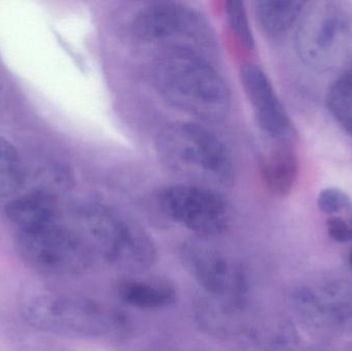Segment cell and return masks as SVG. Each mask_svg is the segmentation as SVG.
Returning a JSON list of instances; mask_svg holds the SVG:
<instances>
[{"mask_svg": "<svg viewBox=\"0 0 352 351\" xmlns=\"http://www.w3.org/2000/svg\"><path fill=\"white\" fill-rule=\"evenodd\" d=\"M305 3L302 1H258L254 8L256 21L268 36L285 34L295 24Z\"/></svg>", "mask_w": 352, "mask_h": 351, "instance_id": "5bb4252c", "label": "cell"}, {"mask_svg": "<svg viewBox=\"0 0 352 351\" xmlns=\"http://www.w3.org/2000/svg\"><path fill=\"white\" fill-rule=\"evenodd\" d=\"M318 205L320 212L332 216L351 210L352 200L342 190L329 188L318 196Z\"/></svg>", "mask_w": 352, "mask_h": 351, "instance_id": "ac0fdd59", "label": "cell"}, {"mask_svg": "<svg viewBox=\"0 0 352 351\" xmlns=\"http://www.w3.org/2000/svg\"><path fill=\"white\" fill-rule=\"evenodd\" d=\"M327 104L337 123L352 137V69L332 84Z\"/></svg>", "mask_w": 352, "mask_h": 351, "instance_id": "9a60e30c", "label": "cell"}, {"mask_svg": "<svg viewBox=\"0 0 352 351\" xmlns=\"http://www.w3.org/2000/svg\"><path fill=\"white\" fill-rule=\"evenodd\" d=\"M155 150L163 166L186 183L214 189L233 183L235 166L231 152L200 124H167L157 135Z\"/></svg>", "mask_w": 352, "mask_h": 351, "instance_id": "7a4b0ae2", "label": "cell"}, {"mask_svg": "<svg viewBox=\"0 0 352 351\" xmlns=\"http://www.w3.org/2000/svg\"><path fill=\"white\" fill-rule=\"evenodd\" d=\"M85 228L105 259L131 273L150 269L157 260L152 237L133 218L113 206L90 203L80 210Z\"/></svg>", "mask_w": 352, "mask_h": 351, "instance_id": "277c9868", "label": "cell"}, {"mask_svg": "<svg viewBox=\"0 0 352 351\" xmlns=\"http://www.w3.org/2000/svg\"><path fill=\"white\" fill-rule=\"evenodd\" d=\"M132 31L138 41L160 51L184 49L206 56L217 43L208 20L196 8L180 2L146 6L134 18Z\"/></svg>", "mask_w": 352, "mask_h": 351, "instance_id": "5b68a950", "label": "cell"}, {"mask_svg": "<svg viewBox=\"0 0 352 351\" xmlns=\"http://www.w3.org/2000/svg\"><path fill=\"white\" fill-rule=\"evenodd\" d=\"M180 258L201 288V295L228 308L242 313L248 282L241 265L202 240L184 243Z\"/></svg>", "mask_w": 352, "mask_h": 351, "instance_id": "8992f818", "label": "cell"}, {"mask_svg": "<svg viewBox=\"0 0 352 351\" xmlns=\"http://www.w3.org/2000/svg\"><path fill=\"white\" fill-rule=\"evenodd\" d=\"M349 263H351V266L352 268V249L351 251V253H349Z\"/></svg>", "mask_w": 352, "mask_h": 351, "instance_id": "ffe728a7", "label": "cell"}, {"mask_svg": "<svg viewBox=\"0 0 352 351\" xmlns=\"http://www.w3.org/2000/svg\"><path fill=\"white\" fill-rule=\"evenodd\" d=\"M157 92L173 106L207 122L225 119L231 92L206 56L184 49L159 51L151 68Z\"/></svg>", "mask_w": 352, "mask_h": 351, "instance_id": "6da1fadb", "label": "cell"}, {"mask_svg": "<svg viewBox=\"0 0 352 351\" xmlns=\"http://www.w3.org/2000/svg\"><path fill=\"white\" fill-rule=\"evenodd\" d=\"M23 183V167L14 146L0 136V196L14 194Z\"/></svg>", "mask_w": 352, "mask_h": 351, "instance_id": "2e32d148", "label": "cell"}, {"mask_svg": "<svg viewBox=\"0 0 352 351\" xmlns=\"http://www.w3.org/2000/svg\"><path fill=\"white\" fill-rule=\"evenodd\" d=\"M23 313L30 325L43 331L78 337H104L125 332L121 313L95 301L35 292L23 301Z\"/></svg>", "mask_w": 352, "mask_h": 351, "instance_id": "3957f363", "label": "cell"}, {"mask_svg": "<svg viewBox=\"0 0 352 351\" xmlns=\"http://www.w3.org/2000/svg\"><path fill=\"white\" fill-rule=\"evenodd\" d=\"M16 249L23 261L31 268L52 275L82 273L92 261L86 243L59 224L20 232Z\"/></svg>", "mask_w": 352, "mask_h": 351, "instance_id": "ba28073f", "label": "cell"}, {"mask_svg": "<svg viewBox=\"0 0 352 351\" xmlns=\"http://www.w3.org/2000/svg\"><path fill=\"white\" fill-rule=\"evenodd\" d=\"M118 296L125 304L144 310L167 308L176 302L175 286L161 278H127L118 286Z\"/></svg>", "mask_w": 352, "mask_h": 351, "instance_id": "7c38bea8", "label": "cell"}, {"mask_svg": "<svg viewBox=\"0 0 352 351\" xmlns=\"http://www.w3.org/2000/svg\"><path fill=\"white\" fill-rule=\"evenodd\" d=\"M157 200L169 220L202 237L221 234L231 223L229 204L211 188L175 183L161 190Z\"/></svg>", "mask_w": 352, "mask_h": 351, "instance_id": "52a82bcc", "label": "cell"}, {"mask_svg": "<svg viewBox=\"0 0 352 351\" xmlns=\"http://www.w3.org/2000/svg\"><path fill=\"white\" fill-rule=\"evenodd\" d=\"M225 14L230 30L233 33L234 36L246 49H254V35H252L243 2L235 1V0L226 2Z\"/></svg>", "mask_w": 352, "mask_h": 351, "instance_id": "e0dca14e", "label": "cell"}, {"mask_svg": "<svg viewBox=\"0 0 352 351\" xmlns=\"http://www.w3.org/2000/svg\"><path fill=\"white\" fill-rule=\"evenodd\" d=\"M298 173V160L289 144L276 146L263 159L262 175L266 187L275 195L289 193Z\"/></svg>", "mask_w": 352, "mask_h": 351, "instance_id": "4fadbf2b", "label": "cell"}, {"mask_svg": "<svg viewBox=\"0 0 352 351\" xmlns=\"http://www.w3.org/2000/svg\"><path fill=\"white\" fill-rule=\"evenodd\" d=\"M349 18L333 2H318L306 12L296 35L298 53L314 66H331L342 53Z\"/></svg>", "mask_w": 352, "mask_h": 351, "instance_id": "9c48e42d", "label": "cell"}, {"mask_svg": "<svg viewBox=\"0 0 352 351\" xmlns=\"http://www.w3.org/2000/svg\"><path fill=\"white\" fill-rule=\"evenodd\" d=\"M240 82L261 131L275 144H292L295 128L268 76L256 64L240 68Z\"/></svg>", "mask_w": 352, "mask_h": 351, "instance_id": "30bf717a", "label": "cell"}, {"mask_svg": "<svg viewBox=\"0 0 352 351\" xmlns=\"http://www.w3.org/2000/svg\"><path fill=\"white\" fill-rule=\"evenodd\" d=\"M6 214L21 232H30L58 224L59 208L51 192L37 191L12 200Z\"/></svg>", "mask_w": 352, "mask_h": 351, "instance_id": "8fae6325", "label": "cell"}, {"mask_svg": "<svg viewBox=\"0 0 352 351\" xmlns=\"http://www.w3.org/2000/svg\"><path fill=\"white\" fill-rule=\"evenodd\" d=\"M327 229L329 236L336 242H352V210L336 216H329L327 220Z\"/></svg>", "mask_w": 352, "mask_h": 351, "instance_id": "d6986e66", "label": "cell"}]
</instances>
